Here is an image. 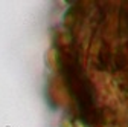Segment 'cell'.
Returning a JSON list of instances; mask_svg holds the SVG:
<instances>
[{
    "label": "cell",
    "mask_w": 128,
    "mask_h": 127,
    "mask_svg": "<svg viewBox=\"0 0 128 127\" xmlns=\"http://www.w3.org/2000/svg\"><path fill=\"white\" fill-rule=\"evenodd\" d=\"M58 61L61 66L62 77L66 80V84L69 87V92L72 98L76 103V107L79 109L81 119L87 124H93L96 116V103H94V92L92 87V83L86 77L79 60H76V55L67 49H64L58 55Z\"/></svg>",
    "instance_id": "obj_1"
}]
</instances>
